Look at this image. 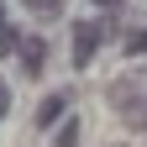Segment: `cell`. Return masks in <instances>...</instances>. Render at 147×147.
<instances>
[{
	"instance_id": "cell-1",
	"label": "cell",
	"mask_w": 147,
	"mask_h": 147,
	"mask_svg": "<svg viewBox=\"0 0 147 147\" xmlns=\"http://www.w3.org/2000/svg\"><path fill=\"white\" fill-rule=\"evenodd\" d=\"M110 105L142 131V126H147V74H126V79H116V84H110Z\"/></svg>"
},
{
	"instance_id": "cell-2",
	"label": "cell",
	"mask_w": 147,
	"mask_h": 147,
	"mask_svg": "<svg viewBox=\"0 0 147 147\" xmlns=\"http://www.w3.org/2000/svg\"><path fill=\"white\" fill-rule=\"evenodd\" d=\"M100 37H105V26H95V21H74V63H79V68L95 58Z\"/></svg>"
},
{
	"instance_id": "cell-3",
	"label": "cell",
	"mask_w": 147,
	"mask_h": 147,
	"mask_svg": "<svg viewBox=\"0 0 147 147\" xmlns=\"http://www.w3.org/2000/svg\"><path fill=\"white\" fill-rule=\"evenodd\" d=\"M16 58H21V68H26V79H37V74H42V58H47L42 37H26V42L16 47Z\"/></svg>"
},
{
	"instance_id": "cell-4",
	"label": "cell",
	"mask_w": 147,
	"mask_h": 147,
	"mask_svg": "<svg viewBox=\"0 0 147 147\" xmlns=\"http://www.w3.org/2000/svg\"><path fill=\"white\" fill-rule=\"evenodd\" d=\"M63 110H68V100H63V95H47L42 105H37V126H53V121L63 116Z\"/></svg>"
},
{
	"instance_id": "cell-5",
	"label": "cell",
	"mask_w": 147,
	"mask_h": 147,
	"mask_svg": "<svg viewBox=\"0 0 147 147\" xmlns=\"http://www.w3.org/2000/svg\"><path fill=\"white\" fill-rule=\"evenodd\" d=\"M121 47L131 53V58H142V53H147V26H131V32L121 37Z\"/></svg>"
},
{
	"instance_id": "cell-6",
	"label": "cell",
	"mask_w": 147,
	"mask_h": 147,
	"mask_svg": "<svg viewBox=\"0 0 147 147\" xmlns=\"http://www.w3.org/2000/svg\"><path fill=\"white\" fill-rule=\"evenodd\" d=\"M53 147H79V121H74V116H68V126H58Z\"/></svg>"
},
{
	"instance_id": "cell-7",
	"label": "cell",
	"mask_w": 147,
	"mask_h": 147,
	"mask_svg": "<svg viewBox=\"0 0 147 147\" xmlns=\"http://www.w3.org/2000/svg\"><path fill=\"white\" fill-rule=\"evenodd\" d=\"M21 5H26L32 16H58V11H63V0H21Z\"/></svg>"
},
{
	"instance_id": "cell-8",
	"label": "cell",
	"mask_w": 147,
	"mask_h": 147,
	"mask_svg": "<svg viewBox=\"0 0 147 147\" xmlns=\"http://www.w3.org/2000/svg\"><path fill=\"white\" fill-rule=\"evenodd\" d=\"M16 47H21V32H16V26H5V21H0V53H16Z\"/></svg>"
},
{
	"instance_id": "cell-9",
	"label": "cell",
	"mask_w": 147,
	"mask_h": 147,
	"mask_svg": "<svg viewBox=\"0 0 147 147\" xmlns=\"http://www.w3.org/2000/svg\"><path fill=\"white\" fill-rule=\"evenodd\" d=\"M5 110H11V84L0 79V121H5Z\"/></svg>"
},
{
	"instance_id": "cell-10",
	"label": "cell",
	"mask_w": 147,
	"mask_h": 147,
	"mask_svg": "<svg viewBox=\"0 0 147 147\" xmlns=\"http://www.w3.org/2000/svg\"><path fill=\"white\" fill-rule=\"evenodd\" d=\"M95 5H110V11H116V5H121V0H95Z\"/></svg>"
}]
</instances>
